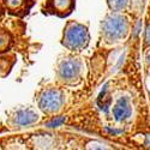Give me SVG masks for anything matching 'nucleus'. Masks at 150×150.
I'll use <instances>...</instances> for the list:
<instances>
[{
    "instance_id": "9b49d317",
    "label": "nucleus",
    "mask_w": 150,
    "mask_h": 150,
    "mask_svg": "<svg viewBox=\"0 0 150 150\" xmlns=\"http://www.w3.org/2000/svg\"><path fill=\"white\" fill-rule=\"evenodd\" d=\"M148 59H149V64H150V54H149V57H148Z\"/></svg>"
},
{
    "instance_id": "9d476101",
    "label": "nucleus",
    "mask_w": 150,
    "mask_h": 150,
    "mask_svg": "<svg viewBox=\"0 0 150 150\" xmlns=\"http://www.w3.org/2000/svg\"><path fill=\"white\" fill-rule=\"evenodd\" d=\"M146 42L150 43V25H149L148 29H146Z\"/></svg>"
},
{
    "instance_id": "7ed1b4c3",
    "label": "nucleus",
    "mask_w": 150,
    "mask_h": 150,
    "mask_svg": "<svg viewBox=\"0 0 150 150\" xmlns=\"http://www.w3.org/2000/svg\"><path fill=\"white\" fill-rule=\"evenodd\" d=\"M62 103V95L58 90H47L40 98V107L48 113H52L60 108Z\"/></svg>"
},
{
    "instance_id": "1a4fd4ad",
    "label": "nucleus",
    "mask_w": 150,
    "mask_h": 150,
    "mask_svg": "<svg viewBox=\"0 0 150 150\" xmlns=\"http://www.w3.org/2000/svg\"><path fill=\"white\" fill-rule=\"evenodd\" d=\"M64 121H65V118L61 117V118H58V119H54L53 121H51V122L47 125V126L48 127H57V126H59V125H61Z\"/></svg>"
},
{
    "instance_id": "39448f33",
    "label": "nucleus",
    "mask_w": 150,
    "mask_h": 150,
    "mask_svg": "<svg viewBox=\"0 0 150 150\" xmlns=\"http://www.w3.org/2000/svg\"><path fill=\"white\" fill-rule=\"evenodd\" d=\"M114 117L118 121H122L131 115V107L126 97H121L113 109Z\"/></svg>"
},
{
    "instance_id": "f257e3e1",
    "label": "nucleus",
    "mask_w": 150,
    "mask_h": 150,
    "mask_svg": "<svg viewBox=\"0 0 150 150\" xmlns=\"http://www.w3.org/2000/svg\"><path fill=\"white\" fill-rule=\"evenodd\" d=\"M64 40H65L64 41L65 46L73 49V51H78V49L86 46L89 36H88L86 29L84 27H82L81 24L71 23L65 31Z\"/></svg>"
},
{
    "instance_id": "423d86ee",
    "label": "nucleus",
    "mask_w": 150,
    "mask_h": 150,
    "mask_svg": "<svg viewBox=\"0 0 150 150\" xmlns=\"http://www.w3.org/2000/svg\"><path fill=\"white\" fill-rule=\"evenodd\" d=\"M37 119H39V117H37V114L34 113L33 110L23 109V110H19L16 115V124L25 126V125H30V124L37 121Z\"/></svg>"
},
{
    "instance_id": "20e7f679",
    "label": "nucleus",
    "mask_w": 150,
    "mask_h": 150,
    "mask_svg": "<svg viewBox=\"0 0 150 150\" xmlns=\"http://www.w3.org/2000/svg\"><path fill=\"white\" fill-rule=\"evenodd\" d=\"M79 72H81V64L77 60H73V59L62 61L59 67L60 77L66 82H71L73 79L78 78Z\"/></svg>"
},
{
    "instance_id": "0eeeda50",
    "label": "nucleus",
    "mask_w": 150,
    "mask_h": 150,
    "mask_svg": "<svg viewBox=\"0 0 150 150\" xmlns=\"http://www.w3.org/2000/svg\"><path fill=\"white\" fill-rule=\"evenodd\" d=\"M108 4L112 10L119 11V10H122L129 4V0H108Z\"/></svg>"
},
{
    "instance_id": "6e6552de",
    "label": "nucleus",
    "mask_w": 150,
    "mask_h": 150,
    "mask_svg": "<svg viewBox=\"0 0 150 150\" xmlns=\"http://www.w3.org/2000/svg\"><path fill=\"white\" fill-rule=\"evenodd\" d=\"M71 3V0H54V6H57L60 10L66 8Z\"/></svg>"
},
{
    "instance_id": "f03ea898",
    "label": "nucleus",
    "mask_w": 150,
    "mask_h": 150,
    "mask_svg": "<svg viewBox=\"0 0 150 150\" xmlns=\"http://www.w3.org/2000/svg\"><path fill=\"white\" fill-rule=\"evenodd\" d=\"M103 31L107 39L118 41L124 37L127 31V23L121 16H110L103 23Z\"/></svg>"
}]
</instances>
